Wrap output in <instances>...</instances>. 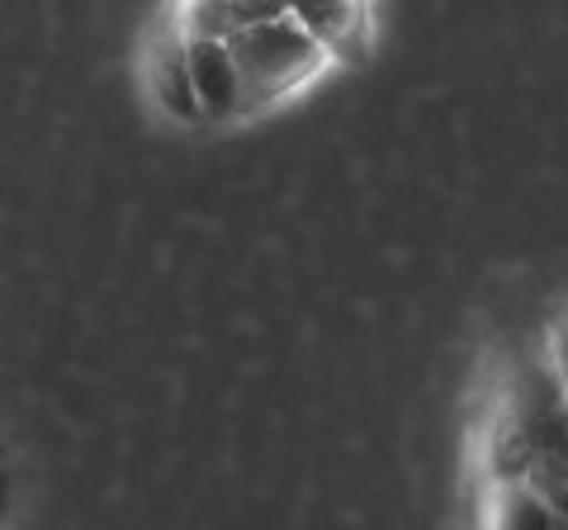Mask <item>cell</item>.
I'll return each mask as SVG.
<instances>
[{
	"instance_id": "cell-4",
	"label": "cell",
	"mask_w": 568,
	"mask_h": 530,
	"mask_svg": "<svg viewBox=\"0 0 568 530\" xmlns=\"http://www.w3.org/2000/svg\"><path fill=\"white\" fill-rule=\"evenodd\" d=\"M185 62H190V85H194V100H200L204 129L252 123L246 119V91H242L227 39H185Z\"/></svg>"
},
{
	"instance_id": "cell-7",
	"label": "cell",
	"mask_w": 568,
	"mask_h": 530,
	"mask_svg": "<svg viewBox=\"0 0 568 530\" xmlns=\"http://www.w3.org/2000/svg\"><path fill=\"white\" fill-rule=\"evenodd\" d=\"M540 365L555 375V384L568 394V304H559L545 323V342H540Z\"/></svg>"
},
{
	"instance_id": "cell-8",
	"label": "cell",
	"mask_w": 568,
	"mask_h": 530,
	"mask_svg": "<svg viewBox=\"0 0 568 530\" xmlns=\"http://www.w3.org/2000/svg\"><path fill=\"white\" fill-rule=\"evenodd\" d=\"M10 507H14V479H10V469L0 465V521L10 517Z\"/></svg>"
},
{
	"instance_id": "cell-5",
	"label": "cell",
	"mask_w": 568,
	"mask_h": 530,
	"mask_svg": "<svg viewBox=\"0 0 568 530\" xmlns=\"http://www.w3.org/2000/svg\"><path fill=\"white\" fill-rule=\"evenodd\" d=\"M166 14L185 39H233V33L280 20L284 0H171Z\"/></svg>"
},
{
	"instance_id": "cell-2",
	"label": "cell",
	"mask_w": 568,
	"mask_h": 530,
	"mask_svg": "<svg viewBox=\"0 0 568 530\" xmlns=\"http://www.w3.org/2000/svg\"><path fill=\"white\" fill-rule=\"evenodd\" d=\"M142 91H148L152 110L171 119L175 129H204L200 123V100L190 85V62H185V33L162 10V20L152 24L148 43H142Z\"/></svg>"
},
{
	"instance_id": "cell-1",
	"label": "cell",
	"mask_w": 568,
	"mask_h": 530,
	"mask_svg": "<svg viewBox=\"0 0 568 530\" xmlns=\"http://www.w3.org/2000/svg\"><path fill=\"white\" fill-rule=\"evenodd\" d=\"M227 48H233L242 91H246V119L275 114L284 104L317 91L332 72H342V67L332 62V52L317 43L308 29H298L290 14L233 33Z\"/></svg>"
},
{
	"instance_id": "cell-6",
	"label": "cell",
	"mask_w": 568,
	"mask_h": 530,
	"mask_svg": "<svg viewBox=\"0 0 568 530\" xmlns=\"http://www.w3.org/2000/svg\"><path fill=\"white\" fill-rule=\"evenodd\" d=\"M478 530H568L549 502H540L521 479H493L478 483Z\"/></svg>"
},
{
	"instance_id": "cell-3",
	"label": "cell",
	"mask_w": 568,
	"mask_h": 530,
	"mask_svg": "<svg viewBox=\"0 0 568 530\" xmlns=\"http://www.w3.org/2000/svg\"><path fill=\"white\" fill-rule=\"evenodd\" d=\"M284 14L298 29H308L332 52L336 67H355L375 52L379 39L375 0H284Z\"/></svg>"
}]
</instances>
